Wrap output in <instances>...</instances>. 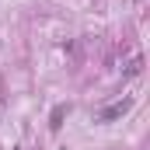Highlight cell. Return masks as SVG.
Masks as SVG:
<instances>
[{"mask_svg":"<svg viewBox=\"0 0 150 150\" xmlns=\"http://www.w3.org/2000/svg\"><path fill=\"white\" fill-rule=\"evenodd\" d=\"M126 112H129V101H115L108 108H101L94 119H98V122H112V119H119V115H126Z\"/></svg>","mask_w":150,"mask_h":150,"instance_id":"6da1fadb","label":"cell"},{"mask_svg":"<svg viewBox=\"0 0 150 150\" xmlns=\"http://www.w3.org/2000/svg\"><path fill=\"white\" fill-rule=\"evenodd\" d=\"M67 115H70V105H56V108H52V122H49V129H52V133H59V126H63V119H67Z\"/></svg>","mask_w":150,"mask_h":150,"instance_id":"7a4b0ae2","label":"cell"}]
</instances>
